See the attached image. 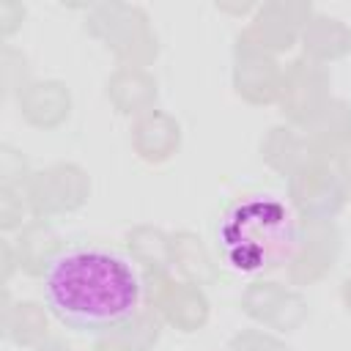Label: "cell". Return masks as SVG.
<instances>
[{
	"instance_id": "7a4b0ae2",
	"label": "cell",
	"mask_w": 351,
	"mask_h": 351,
	"mask_svg": "<svg viewBox=\"0 0 351 351\" xmlns=\"http://www.w3.org/2000/svg\"><path fill=\"white\" fill-rule=\"evenodd\" d=\"M219 263L239 277H261L285 266L302 241V222L277 189H247L230 197L214 219Z\"/></svg>"
},
{
	"instance_id": "6da1fadb",
	"label": "cell",
	"mask_w": 351,
	"mask_h": 351,
	"mask_svg": "<svg viewBox=\"0 0 351 351\" xmlns=\"http://www.w3.org/2000/svg\"><path fill=\"white\" fill-rule=\"evenodd\" d=\"M41 296L63 326L107 335L140 315L145 280L137 261L118 244L74 239L44 261Z\"/></svg>"
}]
</instances>
